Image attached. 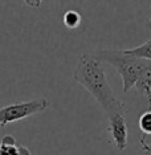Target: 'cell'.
Listing matches in <instances>:
<instances>
[{"instance_id": "1", "label": "cell", "mask_w": 151, "mask_h": 155, "mask_svg": "<svg viewBox=\"0 0 151 155\" xmlns=\"http://www.w3.org/2000/svg\"><path fill=\"white\" fill-rule=\"evenodd\" d=\"M73 80L96 98L107 117L115 113H126L125 104L115 97L102 65L93 53L81 54L73 73Z\"/></svg>"}, {"instance_id": "8", "label": "cell", "mask_w": 151, "mask_h": 155, "mask_svg": "<svg viewBox=\"0 0 151 155\" xmlns=\"http://www.w3.org/2000/svg\"><path fill=\"white\" fill-rule=\"evenodd\" d=\"M138 125H139L140 131L145 135H151V110H147L140 115Z\"/></svg>"}, {"instance_id": "11", "label": "cell", "mask_w": 151, "mask_h": 155, "mask_svg": "<svg viewBox=\"0 0 151 155\" xmlns=\"http://www.w3.org/2000/svg\"><path fill=\"white\" fill-rule=\"evenodd\" d=\"M140 147H142V150L146 153V155H151V143L145 142V137L140 138Z\"/></svg>"}, {"instance_id": "5", "label": "cell", "mask_w": 151, "mask_h": 155, "mask_svg": "<svg viewBox=\"0 0 151 155\" xmlns=\"http://www.w3.org/2000/svg\"><path fill=\"white\" fill-rule=\"evenodd\" d=\"M135 87L139 93L146 96L147 101H149V109L151 110V61H149L145 70L142 72Z\"/></svg>"}, {"instance_id": "4", "label": "cell", "mask_w": 151, "mask_h": 155, "mask_svg": "<svg viewBox=\"0 0 151 155\" xmlns=\"http://www.w3.org/2000/svg\"><path fill=\"white\" fill-rule=\"evenodd\" d=\"M107 119H109L107 130L110 133L115 147L119 151H125L126 147H127V139H129L126 113H115V114L109 115Z\"/></svg>"}, {"instance_id": "7", "label": "cell", "mask_w": 151, "mask_h": 155, "mask_svg": "<svg viewBox=\"0 0 151 155\" xmlns=\"http://www.w3.org/2000/svg\"><path fill=\"white\" fill-rule=\"evenodd\" d=\"M64 24L66 28H69V29H74L80 25V23H81V15H80L77 11H66L65 15H64Z\"/></svg>"}, {"instance_id": "10", "label": "cell", "mask_w": 151, "mask_h": 155, "mask_svg": "<svg viewBox=\"0 0 151 155\" xmlns=\"http://www.w3.org/2000/svg\"><path fill=\"white\" fill-rule=\"evenodd\" d=\"M0 144L2 146H8V147H13V146H17V140L13 135H4L0 140Z\"/></svg>"}, {"instance_id": "3", "label": "cell", "mask_w": 151, "mask_h": 155, "mask_svg": "<svg viewBox=\"0 0 151 155\" xmlns=\"http://www.w3.org/2000/svg\"><path fill=\"white\" fill-rule=\"evenodd\" d=\"M49 107V101L47 98H38L27 102H17L0 109V126L8 123L21 121L24 118L32 117L34 114L43 113Z\"/></svg>"}, {"instance_id": "12", "label": "cell", "mask_w": 151, "mask_h": 155, "mask_svg": "<svg viewBox=\"0 0 151 155\" xmlns=\"http://www.w3.org/2000/svg\"><path fill=\"white\" fill-rule=\"evenodd\" d=\"M19 155H32V153H31V150L28 147L19 144Z\"/></svg>"}, {"instance_id": "2", "label": "cell", "mask_w": 151, "mask_h": 155, "mask_svg": "<svg viewBox=\"0 0 151 155\" xmlns=\"http://www.w3.org/2000/svg\"><path fill=\"white\" fill-rule=\"evenodd\" d=\"M93 56L102 64H110L118 72L123 84V91L127 93L136 85L140 74L149 64V60H143L126 53L119 49H101L94 52Z\"/></svg>"}, {"instance_id": "6", "label": "cell", "mask_w": 151, "mask_h": 155, "mask_svg": "<svg viewBox=\"0 0 151 155\" xmlns=\"http://www.w3.org/2000/svg\"><path fill=\"white\" fill-rule=\"evenodd\" d=\"M126 53L131 54V56H135V57H139V58H143V60H149L151 61V40L146 41V43L138 45L135 48H131V49H125Z\"/></svg>"}, {"instance_id": "9", "label": "cell", "mask_w": 151, "mask_h": 155, "mask_svg": "<svg viewBox=\"0 0 151 155\" xmlns=\"http://www.w3.org/2000/svg\"><path fill=\"white\" fill-rule=\"evenodd\" d=\"M0 155H19V144L13 147L2 146L0 144Z\"/></svg>"}]
</instances>
